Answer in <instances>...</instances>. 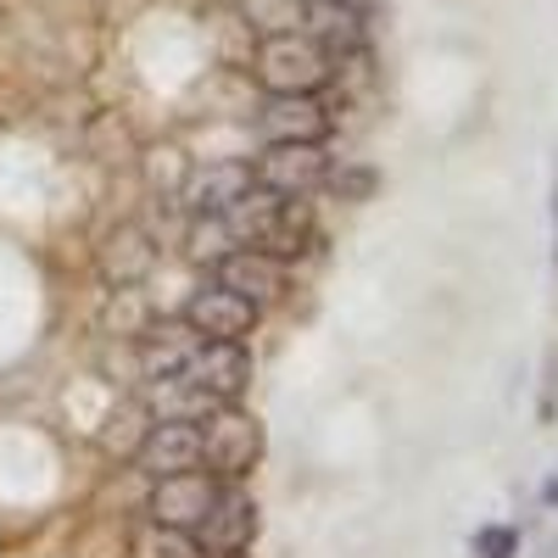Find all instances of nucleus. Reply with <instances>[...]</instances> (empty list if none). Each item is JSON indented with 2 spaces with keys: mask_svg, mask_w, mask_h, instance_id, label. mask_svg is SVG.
I'll return each instance as SVG.
<instances>
[{
  "mask_svg": "<svg viewBox=\"0 0 558 558\" xmlns=\"http://www.w3.org/2000/svg\"><path fill=\"white\" fill-rule=\"evenodd\" d=\"M207 558H246V553H207Z\"/></svg>",
  "mask_w": 558,
  "mask_h": 558,
  "instance_id": "22",
  "label": "nucleus"
},
{
  "mask_svg": "<svg viewBox=\"0 0 558 558\" xmlns=\"http://www.w3.org/2000/svg\"><path fill=\"white\" fill-rule=\"evenodd\" d=\"M140 408H146L151 418H191V425H202V418L218 408L191 375H157V380H146V391H140Z\"/></svg>",
  "mask_w": 558,
  "mask_h": 558,
  "instance_id": "15",
  "label": "nucleus"
},
{
  "mask_svg": "<svg viewBox=\"0 0 558 558\" xmlns=\"http://www.w3.org/2000/svg\"><path fill=\"white\" fill-rule=\"evenodd\" d=\"M151 268H157V246H151V235H146L140 223H118L112 235H107V246H101V274H107V286L134 291Z\"/></svg>",
  "mask_w": 558,
  "mask_h": 558,
  "instance_id": "14",
  "label": "nucleus"
},
{
  "mask_svg": "<svg viewBox=\"0 0 558 558\" xmlns=\"http://www.w3.org/2000/svg\"><path fill=\"white\" fill-rule=\"evenodd\" d=\"M542 508H553V514H558V470L542 481Z\"/></svg>",
  "mask_w": 558,
  "mask_h": 558,
  "instance_id": "20",
  "label": "nucleus"
},
{
  "mask_svg": "<svg viewBox=\"0 0 558 558\" xmlns=\"http://www.w3.org/2000/svg\"><path fill=\"white\" fill-rule=\"evenodd\" d=\"M475 558H520V525H481L470 536Z\"/></svg>",
  "mask_w": 558,
  "mask_h": 558,
  "instance_id": "18",
  "label": "nucleus"
},
{
  "mask_svg": "<svg viewBox=\"0 0 558 558\" xmlns=\"http://www.w3.org/2000/svg\"><path fill=\"white\" fill-rule=\"evenodd\" d=\"M129 558H207L196 531H173L162 520H140L129 531Z\"/></svg>",
  "mask_w": 558,
  "mask_h": 558,
  "instance_id": "16",
  "label": "nucleus"
},
{
  "mask_svg": "<svg viewBox=\"0 0 558 558\" xmlns=\"http://www.w3.org/2000/svg\"><path fill=\"white\" fill-rule=\"evenodd\" d=\"M246 73L263 96H324L336 84L330 51L307 34V28H274L257 34L246 51Z\"/></svg>",
  "mask_w": 558,
  "mask_h": 558,
  "instance_id": "1",
  "label": "nucleus"
},
{
  "mask_svg": "<svg viewBox=\"0 0 558 558\" xmlns=\"http://www.w3.org/2000/svg\"><path fill=\"white\" fill-rule=\"evenodd\" d=\"M536 418H542V425H558V347H547V357H542V386H536Z\"/></svg>",
  "mask_w": 558,
  "mask_h": 558,
  "instance_id": "19",
  "label": "nucleus"
},
{
  "mask_svg": "<svg viewBox=\"0 0 558 558\" xmlns=\"http://www.w3.org/2000/svg\"><path fill=\"white\" fill-rule=\"evenodd\" d=\"M252 162L229 157V162H207L191 173V184H184V207H191L196 218H223L229 207H235L246 191H252Z\"/></svg>",
  "mask_w": 558,
  "mask_h": 558,
  "instance_id": "12",
  "label": "nucleus"
},
{
  "mask_svg": "<svg viewBox=\"0 0 558 558\" xmlns=\"http://www.w3.org/2000/svg\"><path fill=\"white\" fill-rule=\"evenodd\" d=\"M324 191H330L336 202H375L380 196V168L375 162H336L330 179H324Z\"/></svg>",
  "mask_w": 558,
  "mask_h": 558,
  "instance_id": "17",
  "label": "nucleus"
},
{
  "mask_svg": "<svg viewBox=\"0 0 558 558\" xmlns=\"http://www.w3.org/2000/svg\"><path fill=\"white\" fill-rule=\"evenodd\" d=\"M223 481L207 470H184V475H162L151 481V497H146V520H162L173 531H202V520L213 514V502H218Z\"/></svg>",
  "mask_w": 558,
  "mask_h": 558,
  "instance_id": "5",
  "label": "nucleus"
},
{
  "mask_svg": "<svg viewBox=\"0 0 558 558\" xmlns=\"http://www.w3.org/2000/svg\"><path fill=\"white\" fill-rule=\"evenodd\" d=\"M257 531H263V508H257V497L246 492V481H235V486L218 492L213 514L202 520L196 536H202L207 553H252Z\"/></svg>",
  "mask_w": 558,
  "mask_h": 558,
  "instance_id": "10",
  "label": "nucleus"
},
{
  "mask_svg": "<svg viewBox=\"0 0 558 558\" xmlns=\"http://www.w3.org/2000/svg\"><path fill=\"white\" fill-rule=\"evenodd\" d=\"M213 279H218V286H229V291H241V296H252L257 307H268V302H279V296L291 291L286 263H279L274 252H257V246H229L213 263Z\"/></svg>",
  "mask_w": 558,
  "mask_h": 558,
  "instance_id": "11",
  "label": "nucleus"
},
{
  "mask_svg": "<svg viewBox=\"0 0 558 558\" xmlns=\"http://www.w3.org/2000/svg\"><path fill=\"white\" fill-rule=\"evenodd\" d=\"M179 318L191 324L202 341H252L263 307H257L252 296H241V291L218 286V279H207V286H196L191 302L179 307Z\"/></svg>",
  "mask_w": 558,
  "mask_h": 558,
  "instance_id": "4",
  "label": "nucleus"
},
{
  "mask_svg": "<svg viewBox=\"0 0 558 558\" xmlns=\"http://www.w3.org/2000/svg\"><path fill=\"white\" fill-rule=\"evenodd\" d=\"M252 129L263 146H279V140H324L330 146L336 112L324 96H263L252 112Z\"/></svg>",
  "mask_w": 558,
  "mask_h": 558,
  "instance_id": "7",
  "label": "nucleus"
},
{
  "mask_svg": "<svg viewBox=\"0 0 558 558\" xmlns=\"http://www.w3.org/2000/svg\"><path fill=\"white\" fill-rule=\"evenodd\" d=\"M302 28L330 51L336 68L368 57V0H307Z\"/></svg>",
  "mask_w": 558,
  "mask_h": 558,
  "instance_id": "6",
  "label": "nucleus"
},
{
  "mask_svg": "<svg viewBox=\"0 0 558 558\" xmlns=\"http://www.w3.org/2000/svg\"><path fill=\"white\" fill-rule=\"evenodd\" d=\"M202 347V336L191 330L184 318H162L140 330V380H157V375H179L191 352Z\"/></svg>",
  "mask_w": 558,
  "mask_h": 558,
  "instance_id": "13",
  "label": "nucleus"
},
{
  "mask_svg": "<svg viewBox=\"0 0 558 558\" xmlns=\"http://www.w3.org/2000/svg\"><path fill=\"white\" fill-rule=\"evenodd\" d=\"M184 375H191L213 402H246L252 391V347L246 341H202L184 363Z\"/></svg>",
  "mask_w": 558,
  "mask_h": 558,
  "instance_id": "9",
  "label": "nucleus"
},
{
  "mask_svg": "<svg viewBox=\"0 0 558 558\" xmlns=\"http://www.w3.org/2000/svg\"><path fill=\"white\" fill-rule=\"evenodd\" d=\"M336 157L324 140H279L252 157V179L274 196H318L324 179H330Z\"/></svg>",
  "mask_w": 558,
  "mask_h": 558,
  "instance_id": "3",
  "label": "nucleus"
},
{
  "mask_svg": "<svg viewBox=\"0 0 558 558\" xmlns=\"http://www.w3.org/2000/svg\"><path fill=\"white\" fill-rule=\"evenodd\" d=\"M553 268H558V246H553Z\"/></svg>",
  "mask_w": 558,
  "mask_h": 558,
  "instance_id": "23",
  "label": "nucleus"
},
{
  "mask_svg": "<svg viewBox=\"0 0 558 558\" xmlns=\"http://www.w3.org/2000/svg\"><path fill=\"white\" fill-rule=\"evenodd\" d=\"M547 213H553V223H558V173H553V202H547Z\"/></svg>",
  "mask_w": 558,
  "mask_h": 558,
  "instance_id": "21",
  "label": "nucleus"
},
{
  "mask_svg": "<svg viewBox=\"0 0 558 558\" xmlns=\"http://www.w3.org/2000/svg\"><path fill=\"white\" fill-rule=\"evenodd\" d=\"M134 470L151 481L202 470V425H191V418H151L134 447Z\"/></svg>",
  "mask_w": 558,
  "mask_h": 558,
  "instance_id": "8",
  "label": "nucleus"
},
{
  "mask_svg": "<svg viewBox=\"0 0 558 558\" xmlns=\"http://www.w3.org/2000/svg\"><path fill=\"white\" fill-rule=\"evenodd\" d=\"M268 452V436H263V418L246 408V402H218L207 418H202V463L223 481H252V470Z\"/></svg>",
  "mask_w": 558,
  "mask_h": 558,
  "instance_id": "2",
  "label": "nucleus"
}]
</instances>
